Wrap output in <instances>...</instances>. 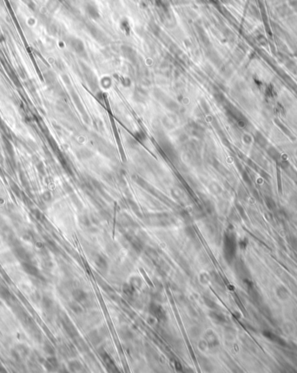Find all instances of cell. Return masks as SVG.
Returning a JSON list of instances; mask_svg holds the SVG:
<instances>
[{
  "instance_id": "obj_12",
  "label": "cell",
  "mask_w": 297,
  "mask_h": 373,
  "mask_svg": "<svg viewBox=\"0 0 297 373\" xmlns=\"http://www.w3.org/2000/svg\"><path fill=\"white\" fill-rule=\"evenodd\" d=\"M48 362L50 363L54 368H56L57 365H58V363H57V358H56L55 357H50L49 358H48Z\"/></svg>"
},
{
  "instance_id": "obj_6",
  "label": "cell",
  "mask_w": 297,
  "mask_h": 373,
  "mask_svg": "<svg viewBox=\"0 0 297 373\" xmlns=\"http://www.w3.org/2000/svg\"><path fill=\"white\" fill-rule=\"evenodd\" d=\"M96 265H97V267L100 268L101 270H103V271H105L106 269H107L108 264L106 262L105 259L104 258H102V257H100V256H99V257L97 258V259L96 260Z\"/></svg>"
},
{
  "instance_id": "obj_11",
  "label": "cell",
  "mask_w": 297,
  "mask_h": 373,
  "mask_svg": "<svg viewBox=\"0 0 297 373\" xmlns=\"http://www.w3.org/2000/svg\"><path fill=\"white\" fill-rule=\"evenodd\" d=\"M45 350L48 354L50 355H53L55 353V350L53 349V347L50 345H49V344H45Z\"/></svg>"
},
{
  "instance_id": "obj_15",
  "label": "cell",
  "mask_w": 297,
  "mask_h": 373,
  "mask_svg": "<svg viewBox=\"0 0 297 373\" xmlns=\"http://www.w3.org/2000/svg\"><path fill=\"white\" fill-rule=\"evenodd\" d=\"M289 4L291 5L292 7L297 10V0H289Z\"/></svg>"
},
{
  "instance_id": "obj_2",
  "label": "cell",
  "mask_w": 297,
  "mask_h": 373,
  "mask_svg": "<svg viewBox=\"0 0 297 373\" xmlns=\"http://www.w3.org/2000/svg\"><path fill=\"white\" fill-rule=\"evenodd\" d=\"M150 311L153 316H155V318L161 321H163L166 319V314H165L164 311L161 306L157 304H151V307H150Z\"/></svg>"
},
{
  "instance_id": "obj_5",
  "label": "cell",
  "mask_w": 297,
  "mask_h": 373,
  "mask_svg": "<svg viewBox=\"0 0 297 373\" xmlns=\"http://www.w3.org/2000/svg\"><path fill=\"white\" fill-rule=\"evenodd\" d=\"M73 298L79 303H83L87 299V294L81 290H76L73 291Z\"/></svg>"
},
{
  "instance_id": "obj_13",
  "label": "cell",
  "mask_w": 297,
  "mask_h": 373,
  "mask_svg": "<svg viewBox=\"0 0 297 373\" xmlns=\"http://www.w3.org/2000/svg\"><path fill=\"white\" fill-rule=\"evenodd\" d=\"M204 301H205V304L209 306V307H210V308H215V304L212 301V300L210 299H208V298H205L204 299Z\"/></svg>"
},
{
  "instance_id": "obj_1",
  "label": "cell",
  "mask_w": 297,
  "mask_h": 373,
  "mask_svg": "<svg viewBox=\"0 0 297 373\" xmlns=\"http://www.w3.org/2000/svg\"><path fill=\"white\" fill-rule=\"evenodd\" d=\"M235 251V243L233 237H227L224 244V253L227 258V260L233 259L234 254Z\"/></svg>"
},
{
  "instance_id": "obj_9",
  "label": "cell",
  "mask_w": 297,
  "mask_h": 373,
  "mask_svg": "<svg viewBox=\"0 0 297 373\" xmlns=\"http://www.w3.org/2000/svg\"><path fill=\"white\" fill-rule=\"evenodd\" d=\"M124 290L126 294L132 295L135 291V287L132 285H124Z\"/></svg>"
},
{
  "instance_id": "obj_14",
  "label": "cell",
  "mask_w": 297,
  "mask_h": 373,
  "mask_svg": "<svg viewBox=\"0 0 297 373\" xmlns=\"http://www.w3.org/2000/svg\"><path fill=\"white\" fill-rule=\"evenodd\" d=\"M70 308H71V310H73L75 312H80L81 311V309L79 308V306L78 305H77V304H70Z\"/></svg>"
},
{
  "instance_id": "obj_4",
  "label": "cell",
  "mask_w": 297,
  "mask_h": 373,
  "mask_svg": "<svg viewBox=\"0 0 297 373\" xmlns=\"http://www.w3.org/2000/svg\"><path fill=\"white\" fill-rule=\"evenodd\" d=\"M0 298L7 302H11V301L13 302L14 301V300H11L13 298V297L10 293L9 290L3 286H0Z\"/></svg>"
},
{
  "instance_id": "obj_3",
  "label": "cell",
  "mask_w": 297,
  "mask_h": 373,
  "mask_svg": "<svg viewBox=\"0 0 297 373\" xmlns=\"http://www.w3.org/2000/svg\"><path fill=\"white\" fill-rule=\"evenodd\" d=\"M23 269L24 270V272H27L28 274H30L32 276L36 277H41V275L39 273V271L37 270V268L35 267L34 265H32L31 264H29V263H23Z\"/></svg>"
},
{
  "instance_id": "obj_10",
  "label": "cell",
  "mask_w": 297,
  "mask_h": 373,
  "mask_svg": "<svg viewBox=\"0 0 297 373\" xmlns=\"http://www.w3.org/2000/svg\"><path fill=\"white\" fill-rule=\"evenodd\" d=\"M70 368L71 369V371H79L81 368V365L78 362H71L70 364Z\"/></svg>"
},
{
  "instance_id": "obj_8",
  "label": "cell",
  "mask_w": 297,
  "mask_h": 373,
  "mask_svg": "<svg viewBox=\"0 0 297 373\" xmlns=\"http://www.w3.org/2000/svg\"><path fill=\"white\" fill-rule=\"evenodd\" d=\"M210 317L213 318L214 320H215V322L223 323V322H225V321H226L225 318H224L222 314H220V313H216V312H211Z\"/></svg>"
},
{
  "instance_id": "obj_7",
  "label": "cell",
  "mask_w": 297,
  "mask_h": 373,
  "mask_svg": "<svg viewBox=\"0 0 297 373\" xmlns=\"http://www.w3.org/2000/svg\"><path fill=\"white\" fill-rule=\"evenodd\" d=\"M103 358H104V363L106 364L108 368L110 369V370H113V369H114V362H113L112 359L109 357V355L104 352V354L103 355Z\"/></svg>"
}]
</instances>
